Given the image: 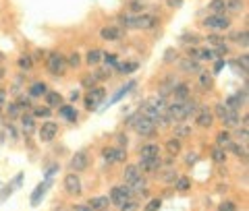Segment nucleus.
I'll return each instance as SVG.
<instances>
[{
  "instance_id": "26",
  "label": "nucleus",
  "mask_w": 249,
  "mask_h": 211,
  "mask_svg": "<svg viewBox=\"0 0 249 211\" xmlns=\"http://www.w3.org/2000/svg\"><path fill=\"white\" fill-rule=\"evenodd\" d=\"M102 50H98V48H91L88 54H85V62H88L89 66H96V65H100L102 62Z\"/></svg>"
},
{
  "instance_id": "39",
  "label": "nucleus",
  "mask_w": 249,
  "mask_h": 211,
  "mask_svg": "<svg viewBox=\"0 0 249 211\" xmlns=\"http://www.w3.org/2000/svg\"><path fill=\"white\" fill-rule=\"evenodd\" d=\"M177 178H178L177 170H164V172L160 174V180H162V182H166V184H175Z\"/></svg>"
},
{
  "instance_id": "15",
  "label": "nucleus",
  "mask_w": 249,
  "mask_h": 211,
  "mask_svg": "<svg viewBox=\"0 0 249 211\" xmlns=\"http://www.w3.org/2000/svg\"><path fill=\"white\" fill-rule=\"evenodd\" d=\"M178 68H181L183 73H187V75H197L201 70V62L193 60V58H183L181 62H178Z\"/></svg>"
},
{
  "instance_id": "18",
  "label": "nucleus",
  "mask_w": 249,
  "mask_h": 211,
  "mask_svg": "<svg viewBox=\"0 0 249 211\" xmlns=\"http://www.w3.org/2000/svg\"><path fill=\"white\" fill-rule=\"evenodd\" d=\"M58 116H60V118H65L67 122H77V118H79V114H77L75 106H71V104L58 106Z\"/></svg>"
},
{
  "instance_id": "27",
  "label": "nucleus",
  "mask_w": 249,
  "mask_h": 211,
  "mask_svg": "<svg viewBox=\"0 0 249 211\" xmlns=\"http://www.w3.org/2000/svg\"><path fill=\"white\" fill-rule=\"evenodd\" d=\"M181 149H183V145H181V139H177V137H173V139H168L166 141V151H168V155H178L181 153Z\"/></svg>"
},
{
  "instance_id": "54",
  "label": "nucleus",
  "mask_w": 249,
  "mask_h": 211,
  "mask_svg": "<svg viewBox=\"0 0 249 211\" xmlns=\"http://www.w3.org/2000/svg\"><path fill=\"white\" fill-rule=\"evenodd\" d=\"M160 205H162V201H160V199H152L150 203H147L145 211H158V209H160Z\"/></svg>"
},
{
  "instance_id": "30",
  "label": "nucleus",
  "mask_w": 249,
  "mask_h": 211,
  "mask_svg": "<svg viewBox=\"0 0 249 211\" xmlns=\"http://www.w3.org/2000/svg\"><path fill=\"white\" fill-rule=\"evenodd\" d=\"M17 65H19V68L23 70V73H29V70L34 68V58H31L29 54H23V56H19Z\"/></svg>"
},
{
  "instance_id": "63",
  "label": "nucleus",
  "mask_w": 249,
  "mask_h": 211,
  "mask_svg": "<svg viewBox=\"0 0 249 211\" xmlns=\"http://www.w3.org/2000/svg\"><path fill=\"white\" fill-rule=\"evenodd\" d=\"M21 182H23V174H19L17 178L13 180V186H21Z\"/></svg>"
},
{
  "instance_id": "4",
  "label": "nucleus",
  "mask_w": 249,
  "mask_h": 211,
  "mask_svg": "<svg viewBox=\"0 0 249 211\" xmlns=\"http://www.w3.org/2000/svg\"><path fill=\"white\" fill-rule=\"evenodd\" d=\"M131 127H133L137 135H142V137H154L156 130H158L156 129V124L150 118H145V116H142L139 112H137V116H135V120H133Z\"/></svg>"
},
{
  "instance_id": "34",
  "label": "nucleus",
  "mask_w": 249,
  "mask_h": 211,
  "mask_svg": "<svg viewBox=\"0 0 249 211\" xmlns=\"http://www.w3.org/2000/svg\"><path fill=\"white\" fill-rule=\"evenodd\" d=\"M187 135H191V124H185V122H178L175 127V137L177 139H183Z\"/></svg>"
},
{
  "instance_id": "25",
  "label": "nucleus",
  "mask_w": 249,
  "mask_h": 211,
  "mask_svg": "<svg viewBox=\"0 0 249 211\" xmlns=\"http://www.w3.org/2000/svg\"><path fill=\"white\" fill-rule=\"evenodd\" d=\"M88 205L93 209V211H106V207L110 205V199L108 197H91L88 201Z\"/></svg>"
},
{
  "instance_id": "12",
  "label": "nucleus",
  "mask_w": 249,
  "mask_h": 211,
  "mask_svg": "<svg viewBox=\"0 0 249 211\" xmlns=\"http://www.w3.org/2000/svg\"><path fill=\"white\" fill-rule=\"evenodd\" d=\"M65 191L69 195H81V180H79V176L75 174V172H71V174H67L65 176Z\"/></svg>"
},
{
  "instance_id": "61",
  "label": "nucleus",
  "mask_w": 249,
  "mask_h": 211,
  "mask_svg": "<svg viewBox=\"0 0 249 211\" xmlns=\"http://www.w3.org/2000/svg\"><path fill=\"white\" fill-rule=\"evenodd\" d=\"M196 162H197V155H196V153H189V158H187V163L191 166V163H196Z\"/></svg>"
},
{
  "instance_id": "52",
  "label": "nucleus",
  "mask_w": 249,
  "mask_h": 211,
  "mask_svg": "<svg viewBox=\"0 0 249 211\" xmlns=\"http://www.w3.org/2000/svg\"><path fill=\"white\" fill-rule=\"evenodd\" d=\"M218 211H237V205L232 201H224L218 205Z\"/></svg>"
},
{
  "instance_id": "58",
  "label": "nucleus",
  "mask_w": 249,
  "mask_h": 211,
  "mask_svg": "<svg viewBox=\"0 0 249 211\" xmlns=\"http://www.w3.org/2000/svg\"><path fill=\"white\" fill-rule=\"evenodd\" d=\"M4 106H6V91L0 87V110H4Z\"/></svg>"
},
{
  "instance_id": "29",
  "label": "nucleus",
  "mask_w": 249,
  "mask_h": 211,
  "mask_svg": "<svg viewBox=\"0 0 249 211\" xmlns=\"http://www.w3.org/2000/svg\"><path fill=\"white\" fill-rule=\"evenodd\" d=\"M216 143H218V147H222L224 151H227V147L232 143V139H231V132L224 129V130H220L218 132V137H216Z\"/></svg>"
},
{
  "instance_id": "55",
  "label": "nucleus",
  "mask_w": 249,
  "mask_h": 211,
  "mask_svg": "<svg viewBox=\"0 0 249 211\" xmlns=\"http://www.w3.org/2000/svg\"><path fill=\"white\" fill-rule=\"evenodd\" d=\"M237 139H239V141H243V143H247V139H249V132H247V127H243V129H241V127H239V130H237Z\"/></svg>"
},
{
  "instance_id": "10",
  "label": "nucleus",
  "mask_w": 249,
  "mask_h": 211,
  "mask_svg": "<svg viewBox=\"0 0 249 211\" xmlns=\"http://www.w3.org/2000/svg\"><path fill=\"white\" fill-rule=\"evenodd\" d=\"M88 163H89V155H88V151H77L73 158H71V162H69V168H71V172H83L85 168H88Z\"/></svg>"
},
{
  "instance_id": "38",
  "label": "nucleus",
  "mask_w": 249,
  "mask_h": 211,
  "mask_svg": "<svg viewBox=\"0 0 249 211\" xmlns=\"http://www.w3.org/2000/svg\"><path fill=\"white\" fill-rule=\"evenodd\" d=\"M243 9H245V0H227V11L241 13Z\"/></svg>"
},
{
  "instance_id": "3",
  "label": "nucleus",
  "mask_w": 249,
  "mask_h": 211,
  "mask_svg": "<svg viewBox=\"0 0 249 211\" xmlns=\"http://www.w3.org/2000/svg\"><path fill=\"white\" fill-rule=\"evenodd\" d=\"M201 25H204L208 31H227L231 27V19L227 15H208V17L201 21Z\"/></svg>"
},
{
  "instance_id": "56",
  "label": "nucleus",
  "mask_w": 249,
  "mask_h": 211,
  "mask_svg": "<svg viewBox=\"0 0 249 211\" xmlns=\"http://www.w3.org/2000/svg\"><path fill=\"white\" fill-rule=\"evenodd\" d=\"M222 68H224V58H216V60H214V75L220 73Z\"/></svg>"
},
{
  "instance_id": "41",
  "label": "nucleus",
  "mask_w": 249,
  "mask_h": 211,
  "mask_svg": "<svg viewBox=\"0 0 249 211\" xmlns=\"http://www.w3.org/2000/svg\"><path fill=\"white\" fill-rule=\"evenodd\" d=\"M227 151H232L237 158H243V160L247 158V149H245V147H241L239 143H235V141H232V143L227 147Z\"/></svg>"
},
{
  "instance_id": "17",
  "label": "nucleus",
  "mask_w": 249,
  "mask_h": 211,
  "mask_svg": "<svg viewBox=\"0 0 249 211\" xmlns=\"http://www.w3.org/2000/svg\"><path fill=\"white\" fill-rule=\"evenodd\" d=\"M160 155V145L158 143H145L139 147V160H145V158H158Z\"/></svg>"
},
{
  "instance_id": "13",
  "label": "nucleus",
  "mask_w": 249,
  "mask_h": 211,
  "mask_svg": "<svg viewBox=\"0 0 249 211\" xmlns=\"http://www.w3.org/2000/svg\"><path fill=\"white\" fill-rule=\"evenodd\" d=\"M162 166V162H160V155L158 158H145V160H139L137 163V168L139 172H145V174H152V172H158Z\"/></svg>"
},
{
  "instance_id": "46",
  "label": "nucleus",
  "mask_w": 249,
  "mask_h": 211,
  "mask_svg": "<svg viewBox=\"0 0 249 211\" xmlns=\"http://www.w3.org/2000/svg\"><path fill=\"white\" fill-rule=\"evenodd\" d=\"M227 112H229V108L224 106V104H214V118H218V120H222L224 116H227Z\"/></svg>"
},
{
  "instance_id": "62",
  "label": "nucleus",
  "mask_w": 249,
  "mask_h": 211,
  "mask_svg": "<svg viewBox=\"0 0 249 211\" xmlns=\"http://www.w3.org/2000/svg\"><path fill=\"white\" fill-rule=\"evenodd\" d=\"M79 97H81V93H79V91H77V89H75V91H71V101H77V99H79Z\"/></svg>"
},
{
  "instance_id": "36",
  "label": "nucleus",
  "mask_w": 249,
  "mask_h": 211,
  "mask_svg": "<svg viewBox=\"0 0 249 211\" xmlns=\"http://www.w3.org/2000/svg\"><path fill=\"white\" fill-rule=\"evenodd\" d=\"M137 68H139V62H123V65L116 66V70H121L123 75H131V73H135Z\"/></svg>"
},
{
  "instance_id": "7",
  "label": "nucleus",
  "mask_w": 249,
  "mask_h": 211,
  "mask_svg": "<svg viewBox=\"0 0 249 211\" xmlns=\"http://www.w3.org/2000/svg\"><path fill=\"white\" fill-rule=\"evenodd\" d=\"M37 135H40V141H44V143H50V141H54V139L58 137V122H54V120L42 122L40 130H37Z\"/></svg>"
},
{
  "instance_id": "14",
  "label": "nucleus",
  "mask_w": 249,
  "mask_h": 211,
  "mask_svg": "<svg viewBox=\"0 0 249 211\" xmlns=\"http://www.w3.org/2000/svg\"><path fill=\"white\" fill-rule=\"evenodd\" d=\"M170 93H173V97L177 101H185L191 97V87L187 83H175L173 89H170Z\"/></svg>"
},
{
  "instance_id": "35",
  "label": "nucleus",
  "mask_w": 249,
  "mask_h": 211,
  "mask_svg": "<svg viewBox=\"0 0 249 211\" xmlns=\"http://www.w3.org/2000/svg\"><path fill=\"white\" fill-rule=\"evenodd\" d=\"M178 40H181V44H185V46H189V48H191V46H197V44H199L201 37L196 35V33H183L181 37H178Z\"/></svg>"
},
{
  "instance_id": "60",
  "label": "nucleus",
  "mask_w": 249,
  "mask_h": 211,
  "mask_svg": "<svg viewBox=\"0 0 249 211\" xmlns=\"http://www.w3.org/2000/svg\"><path fill=\"white\" fill-rule=\"evenodd\" d=\"M73 211H93V209L88 205V203H85V205H75V207H73Z\"/></svg>"
},
{
  "instance_id": "47",
  "label": "nucleus",
  "mask_w": 249,
  "mask_h": 211,
  "mask_svg": "<svg viewBox=\"0 0 249 211\" xmlns=\"http://www.w3.org/2000/svg\"><path fill=\"white\" fill-rule=\"evenodd\" d=\"M102 60L106 62L108 66H119V58H116V54H112V52H106V54H102Z\"/></svg>"
},
{
  "instance_id": "53",
  "label": "nucleus",
  "mask_w": 249,
  "mask_h": 211,
  "mask_svg": "<svg viewBox=\"0 0 249 211\" xmlns=\"http://www.w3.org/2000/svg\"><path fill=\"white\" fill-rule=\"evenodd\" d=\"M177 58H178V54H177L175 48H168V50L164 52V62H175Z\"/></svg>"
},
{
  "instance_id": "20",
  "label": "nucleus",
  "mask_w": 249,
  "mask_h": 211,
  "mask_svg": "<svg viewBox=\"0 0 249 211\" xmlns=\"http://www.w3.org/2000/svg\"><path fill=\"white\" fill-rule=\"evenodd\" d=\"M44 104L50 108V110H54V108H58L62 106V96L58 91H46V96H44Z\"/></svg>"
},
{
  "instance_id": "16",
  "label": "nucleus",
  "mask_w": 249,
  "mask_h": 211,
  "mask_svg": "<svg viewBox=\"0 0 249 211\" xmlns=\"http://www.w3.org/2000/svg\"><path fill=\"white\" fill-rule=\"evenodd\" d=\"M50 184H52V180H44V182H40V184L36 186L34 195H31V205H34V207L40 205V201L46 197V193H48V186Z\"/></svg>"
},
{
  "instance_id": "37",
  "label": "nucleus",
  "mask_w": 249,
  "mask_h": 211,
  "mask_svg": "<svg viewBox=\"0 0 249 211\" xmlns=\"http://www.w3.org/2000/svg\"><path fill=\"white\" fill-rule=\"evenodd\" d=\"M17 106H19L21 112H31V108H34L29 96H27V97H25V96H19V97H17Z\"/></svg>"
},
{
  "instance_id": "23",
  "label": "nucleus",
  "mask_w": 249,
  "mask_h": 211,
  "mask_svg": "<svg viewBox=\"0 0 249 211\" xmlns=\"http://www.w3.org/2000/svg\"><path fill=\"white\" fill-rule=\"evenodd\" d=\"M19 118H21V129H23V132H25V135H31V132L36 130V118H34V116H31L29 112L21 114Z\"/></svg>"
},
{
  "instance_id": "31",
  "label": "nucleus",
  "mask_w": 249,
  "mask_h": 211,
  "mask_svg": "<svg viewBox=\"0 0 249 211\" xmlns=\"http://www.w3.org/2000/svg\"><path fill=\"white\" fill-rule=\"evenodd\" d=\"M216 58H218V56L214 54L212 48H197V60H199V62H204V60L212 62V60H216Z\"/></svg>"
},
{
  "instance_id": "28",
  "label": "nucleus",
  "mask_w": 249,
  "mask_h": 211,
  "mask_svg": "<svg viewBox=\"0 0 249 211\" xmlns=\"http://www.w3.org/2000/svg\"><path fill=\"white\" fill-rule=\"evenodd\" d=\"M208 9L212 11V15H224V11H227V0H210Z\"/></svg>"
},
{
  "instance_id": "9",
  "label": "nucleus",
  "mask_w": 249,
  "mask_h": 211,
  "mask_svg": "<svg viewBox=\"0 0 249 211\" xmlns=\"http://www.w3.org/2000/svg\"><path fill=\"white\" fill-rule=\"evenodd\" d=\"M102 158H104V162H108V163L124 162V160H127V151H124L123 147H106V149L102 151Z\"/></svg>"
},
{
  "instance_id": "19",
  "label": "nucleus",
  "mask_w": 249,
  "mask_h": 211,
  "mask_svg": "<svg viewBox=\"0 0 249 211\" xmlns=\"http://www.w3.org/2000/svg\"><path fill=\"white\" fill-rule=\"evenodd\" d=\"M137 178H142V172H139V168L137 166H133V163H129L127 168H124V172H123V180H124V184L127 186H131L133 184Z\"/></svg>"
},
{
  "instance_id": "50",
  "label": "nucleus",
  "mask_w": 249,
  "mask_h": 211,
  "mask_svg": "<svg viewBox=\"0 0 249 211\" xmlns=\"http://www.w3.org/2000/svg\"><path fill=\"white\" fill-rule=\"evenodd\" d=\"M121 211H137V201L135 199H129V201H124L123 205H119Z\"/></svg>"
},
{
  "instance_id": "51",
  "label": "nucleus",
  "mask_w": 249,
  "mask_h": 211,
  "mask_svg": "<svg viewBox=\"0 0 249 211\" xmlns=\"http://www.w3.org/2000/svg\"><path fill=\"white\" fill-rule=\"evenodd\" d=\"M13 191H15V189H13V184H6V186H4V189H2V191H0V203H4L6 199H9V197H11V195H13Z\"/></svg>"
},
{
  "instance_id": "57",
  "label": "nucleus",
  "mask_w": 249,
  "mask_h": 211,
  "mask_svg": "<svg viewBox=\"0 0 249 211\" xmlns=\"http://www.w3.org/2000/svg\"><path fill=\"white\" fill-rule=\"evenodd\" d=\"M164 2L170 6V9H181L183 6V0H164Z\"/></svg>"
},
{
  "instance_id": "2",
  "label": "nucleus",
  "mask_w": 249,
  "mask_h": 211,
  "mask_svg": "<svg viewBox=\"0 0 249 211\" xmlns=\"http://www.w3.org/2000/svg\"><path fill=\"white\" fill-rule=\"evenodd\" d=\"M46 68H48V73L54 75V77H62L67 73V56L60 52H50L48 56H46Z\"/></svg>"
},
{
  "instance_id": "6",
  "label": "nucleus",
  "mask_w": 249,
  "mask_h": 211,
  "mask_svg": "<svg viewBox=\"0 0 249 211\" xmlns=\"http://www.w3.org/2000/svg\"><path fill=\"white\" fill-rule=\"evenodd\" d=\"M110 203H114L116 207L123 205L124 201H129V199H135V195L131 193V189L127 184H121V186H112V191H110Z\"/></svg>"
},
{
  "instance_id": "64",
  "label": "nucleus",
  "mask_w": 249,
  "mask_h": 211,
  "mask_svg": "<svg viewBox=\"0 0 249 211\" xmlns=\"http://www.w3.org/2000/svg\"><path fill=\"white\" fill-rule=\"evenodd\" d=\"M119 145H124V147H127V135H119Z\"/></svg>"
},
{
  "instance_id": "40",
  "label": "nucleus",
  "mask_w": 249,
  "mask_h": 211,
  "mask_svg": "<svg viewBox=\"0 0 249 211\" xmlns=\"http://www.w3.org/2000/svg\"><path fill=\"white\" fill-rule=\"evenodd\" d=\"M135 85H137L135 81H129L127 85H123V87H121V91H119V93H116V96H114V97L110 99V104H114V101H119V99H121L123 96H127V93H129L131 89H133V87H135Z\"/></svg>"
},
{
  "instance_id": "24",
  "label": "nucleus",
  "mask_w": 249,
  "mask_h": 211,
  "mask_svg": "<svg viewBox=\"0 0 249 211\" xmlns=\"http://www.w3.org/2000/svg\"><path fill=\"white\" fill-rule=\"evenodd\" d=\"M197 81H199V87L204 91H210L214 87V77H212V73H206V70H199L197 73Z\"/></svg>"
},
{
  "instance_id": "22",
  "label": "nucleus",
  "mask_w": 249,
  "mask_h": 211,
  "mask_svg": "<svg viewBox=\"0 0 249 211\" xmlns=\"http://www.w3.org/2000/svg\"><path fill=\"white\" fill-rule=\"evenodd\" d=\"M220 122L224 124V129H235V127H241V116L235 110H229L227 116H224Z\"/></svg>"
},
{
  "instance_id": "59",
  "label": "nucleus",
  "mask_w": 249,
  "mask_h": 211,
  "mask_svg": "<svg viewBox=\"0 0 249 211\" xmlns=\"http://www.w3.org/2000/svg\"><path fill=\"white\" fill-rule=\"evenodd\" d=\"M6 132H9V135H11V139H17V130H15V127H13L11 122L6 124Z\"/></svg>"
},
{
  "instance_id": "5",
  "label": "nucleus",
  "mask_w": 249,
  "mask_h": 211,
  "mask_svg": "<svg viewBox=\"0 0 249 211\" xmlns=\"http://www.w3.org/2000/svg\"><path fill=\"white\" fill-rule=\"evenodd\" d=\"M104 97H106V89H104V87H100V85H96V87L88 89V96H85V108H88L89 112L98 110V106L104 101Z\"/></svg>"
},
{
  "instance_id": "49",
  "label": "nucleus",
  "mask_w": 249,
  "mask_h": 211,
  "mask_svg": "<svg viewBox=\"0 0 249 211\" xmlns=\"http://www.w3.org/2000/svg\"><path fill=\"white\" fill-rule=\"evenodd\" d=\"M81 85H83L85 89H91V87H96V85H98V81L93 79V75L89 73V75H85L83 79H81Z\"/></svg>"
},
{
  "instance_id": "8",
  "label": "nucleus",
  "mask_w": 249,
  "mask_h": 211,
  "mask_svg": "<svg viewBox=\"0 0 249 211\" xmlns=\"http://www.w3.org/2000/svg\"><path fill=\"white\" fill-rule=\"evenodd\" d=\"M124 37V29L119 25H106L100 29V40L104 42H121Z\"/></svg>"
},
{
  "instance_id": "1",
  "label": "nucleus",
  "mask_w": 249,
  "mask_h": 211,
  "mask_svg": "<svg viewBox=\"0 0 249 211\" xmlns=\"http://www.w3.org/2000/svg\"><path fill=\"white\" fill-rule=\"evenodd\" d=\"M123 29H154L156 25H158V19L154 17V15H121L119 19Z\"/></svg>"
},
{
  "instance_id": "33",
  "label": "nucleus",
  "mask_w": 249,
  "mask_h": 211,
  "mask_svg": "<svg viewBox=\"0 0 249 211\" xmlns=\"http://www.w3.org/2000/svg\"><path fill=\"white\" fill-rule=\"evenodd\" d=\"M50 108L48 106H34V108H31V116H34V118H48V116H50Z\"/></svg>"
},
{
  "instance_id": "42",
  "label": "nucleus",
  "mask_w": 249,
  "mask_h": 211,
  "mask_svg": "<svg viewBox=\"0 0 249 211\" xmlns=\"http://www.w3.org/2000/svg\"><path fill=\"white\" fill-rule=\"evenodd\" d=\"M212 160L216 162V163H224V162H227V151H224L222 149V147H214V149H212Z\"/></svg>"
},
{
  "instance_id": "21",
  "label": "nucleus",
  "mask_w": 249,
  "mask_h": 211,
  "mask_svg": "<svg viewBox=\"0 0 249 211\" xmlns=\"http://www.w3.org/2000/svg\"><path fill=\"white\" fill-rule=\"evenodd\" d=\"M46 91H48V85H46L44 81H36V83L29 85L27 96H29V97H44Z\"/></svg>"
},
{
  "instance_id": "48",
  "label": "nucleus",
  "mask_w": 249,
  "mask_h": 211,
  "mask_svg": "<svg viewBox=\"0 0 249 211\" xmlns=\"http://www.w3.org/2000/svg\"><path fill=\"white\" fill-rule=\"evenodd\" d=\"M206 40H208V44H210V46H212V50H214V48H218V46H222V44H224V37L216 35V33H210V35L206 37Z\"/></svg>"
},
{
  "instance_id": "32",
  "label": "nucleus",
  "mask_w": 249,
  "mask_h": 211,
  "mask_svg": "<svg viewBox=\"0 0 249 211\" xmlns=\"http://www.w3.org/2000/svg\"><path fill=\"white\" fill-rule=\"evenodd\" d=\"M4 112H6V116H9V120H15V118H19V116L23 114V112L19 110L17 101H13V104H6V106H4Z\"/></svg>"
},
{
  "instance_id": "45",
  "label": "nucleus",
  "mask_w": 249,
  "mask_h": 211,
  "mask_svg": "<svg viewBox=\"0 0 249 211\" xmlns=\"http://www.w3.org/2000/svg\"><path fill=\"white\" fill-rule=\"evenodd\" d=\"M232 42H237L239 46H243V48H247V29H243V31H237L235 35H232Z\"/></svg>"
},
{
  "instance_id": "44",
  "label": "nucleus",
  "mask_w": 249,
  "mask_h": 211,
  "mask_svg": "<svg viewBox=\"0 0 249 211\" xmlns=\"http://www.w3.org/2000/svg\"><path fill=\"white\" fill-rule=\"evenodd\" d=\"M189 186H191V182H189V178H185V176H178L177 180H175V189L181 191V193H185Z\"/></svg>"
},
{
  "instance_id": "43",
  "label": "nucleus",
  "mask_w": 249,
  "mask_h": 211,
  "mask_svg": "<svg viewBox=\"0 0 249 211\" xmlns=\"http://www.w3.org/2000/svg\"><path fill=\"white\" fill-rule=\"evenodd\" d=\"M81 65V54L79 52H71L67 56V66H71V68H77Z\"/></svg>"
},
{
  "instance_id": "11",
  "label": "nucleus",
  "mask_w": 249,
  "mask_h": 211,
  "mask_svg": "<svg viewBox=\"0 0 249 211\" xmlns=\"http://www.w3.org/2000/svg\"><path fill=\"white\" fill-rule=\"evenodd\" d=\"M196 122H197V127L201 129H210L214 124V114L210 108H199V110L196 112Z\"/></svg>"
}]
</instances>
